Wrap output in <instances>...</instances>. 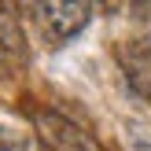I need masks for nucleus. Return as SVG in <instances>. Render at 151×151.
Wrapping results in <instances>:
<instances>
[{"label":"nucleus","mask_w":151,"mask_h":151,"mask_svg":"<svg viewBox=\"0 0 151 151\" xmlns=\"http://www.w3.org/2000/svg\"><path fill=\"white\" fill-rule=\"evenodd\" d=\"M33 129L44 151H100L92 133H85L81 125H74L70 118H63L59 111H37L33 114Z\"/></svg>","instance_id":"f257e3e1"},{"label":"nucleus","mask_w":151,"mask_h":151,"mask_svg":"<svg viewBox=\"0 0 151 151\" xmlns=\"http://www.w3.org/2000/svg\"><path fill=\"white\" fill-rule=\"evenodd\" d=\"M118 66L125 70V81L133 85V92H140L151 103V41H133L118 44Z\"/></svg>","instance_id":"7ed1b4c3"},{"label":"nucleus","mask_w":151,"mask_h":151,"mask_svg":"<svg viewBox=\"0 0 151 151\" xmlns=\"http://www.w3.org/2000/svg\"><path fill=\"white\" fill-rule=\"evenodd\" d=\"M29 147V137L15 125H0V151H26Z\"/></svg>","instance_id":"39448f33"},{"label":"nucleus","mask_w":151,"mask_h":151,"mask_svg":"<svg viewBox=\"0 0 151 151\" xmlns=\"http://www.w3.org/2000/svg\"><path fill=\"white\" fill-rule=\"evenodd\" d=\"M125 133H129V140H133V147H137V151H151V125L129 122V125H125Z\"/></svg>","instance_id":"423d86ee"},{"label":"nucleus","mask_w":151,"mask_h":151,"mask_svg":"<svg viewBox=\"0 0 151 151\" xmlns=\"http://www.w3.org/2000/svg\"><path fill=\"white\" fill-rule=\"evenodd\" d=\"M0 63L4 66H26L29 63V44L22 37V26L7 7H0Z\"/></svg>","instance_id":"20e7f679"},{"label":"nucleus","mask_w":151,"mask_h":151,"mask_svg":"<svg viewBox=\"0 0 151 151\" xmlns=\"http://www.w3.org/2000/svg\"><path fill=\"white\" fill-rule=\"evenodd\" d=\"M37 15H41V33L48 44H63L70 41V37H78L81 29H85L88 15H92V4H85V0H78V4H41L37 7Z\"/></svg>","instance_id":"f03ea898"}]
</instances>
